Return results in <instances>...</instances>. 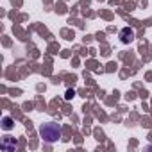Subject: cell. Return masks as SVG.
I'll return each mask as SVG.
<instances>
[{"label": "cell", "instance_id": "obj_2", "mask_svg": "<svg viewBox=\"0 0 152 152\" xmlns=\"http://www.w3.org/2000/svg\"><path fill=\"white\" fill-rule=\"evenodd\" d=\"M120 39H122V43H131V41H134V29H129V27L122 29Z\"/></svg>", "mask_w": 152, "mask_h": 152}, {"label": "cell", "instance_id": "obj_1", "mask_svg": "<svg viewBox=\"0 0 152 152\" xmlns=\"http://www.w3.org/2000/svg\"><path fill=\"white\" fill-rule=\"evenodd\" d=\"M39 136L47 143H56L61 138V127H59V124H54V122L43 124L41 129H39Z\"/></svg>", "mask_w": 152, "mask_h": 152}, {"label": "cell", "instance_id": "obj_3", "mask_svg": "<svg viewBox=\"0 0 152 152\" xmlns=\"http://www.w3.org/2000/svg\"><path fill=\"white\" fill-rule=\"evenodd\" d=\"M2 127H4L6 131H9V129L13 127V120H11L9 116H6V118H4V125H2Z\"/></svg>", "mask_w": 152, "mask_h": 152}, {"label": "cell", "instance_id": "obj_4", "mask_svg": "<svg viewBox=\"0 0 152 152\" xmlns=\"http://www.w3.org/2000/svg\"><path fill=\"white\" fill-rule=\"evenodd\" d=\"M73 95H75V91H73V90H68V91H66V95H64V99H66V100H70V99H73Z\"/></svg>", "mask_w": 152, "mask_h": 152}]
</instances>
